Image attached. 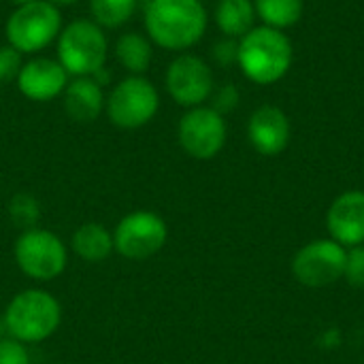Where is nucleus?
Masks as SVG:
<instances>
[{
    "instance_id": "39448f33",
    "label": "nucleus",
    "mask_w": 364,
    "mask_h": 364,
    "mask_svg": "<svg viewBox=\"0 0 364 364\" xmlns=\"http://www.w3.org/2000/svg\"><path fill=\"white\" fill-rule=\"evenodd\" d=\"M62 13L47 0H34L9 15L4 32L11 47H15L21 55L23 53H38L58 41L62 32Z\"/></svg>"
},
{
    "instance_id": "4468645a",
    "label": "nucleus",
    "mask_w": 364,
    "mask_h": 364,
    "mask_svg": "<svg viewBox=\"0 0 364 364\" xmlns=\"http://www.w3.org/2000/svg\"><path fill=\"white\" fill-rule=\"evenodd\" d=\"M247 136L254 149L262 156H277L290 141V122L277 107H260L252 113Z\"/></svg>"
},
{
    "instance_id": "0eeeda50",
    "label": "nucleus",
    "mask_w": 364,
    "mask_h": 364,
    "mask_svg": "<svg viewBox=\"0 0 364 364\" xmlns=\"http://www.w3.org/2000/svg\"><path fill=\"white\" fill-rule=\"evenodd\" d=\"M160 109V94L156 85L143 75L122 79L107 96L105 111L113 126L122 130H136L147 126Z\"/></svg>"
},
{
    "instance_id": "7ed1b4c3",
    "label": "nucleus",
    "mask_w": 364,
    "mask_h": 364,
    "mask_svg": "<svg viewBox=\"0 0 364 364\" xmlns=\"http://www.w3.org/2000/svg\"><path fill=\"white\" fill-rule=\"evenodd\" d=\"M62 322V307L58 299L41 288L17 292L4 309V328L11 339L26 346L43 343L55 335Z\"/></svg>"
},
{
    "instance_id": "20e7f679",
    "label": "nucleus",
    "mask_w": 364,
    "mask_h": 364,
    "mask_svg": "<svg viewBox=\"0 0 364 364\" xmlns=\"http://www.w3.org/2000/svg\"><path fill=\"white\" fill-rule=\"evenodd\" d=\"M109 43L92 19H75L58 36V62L73 77H94L105 68Z\"/></svg>"
},
{
    "instance_id": "6e6552de",
    "label": "nucleus",
    "mask_w": 364,
    "mask_h": 364,
    "mask_svg": "<svg viewBox=\"0 0 364 364\" xmlns=\"http://www.w3.org/2000/svg\"><path fill=\"white\" fill-rule=\"evenodd\" d=\"M168 239L166 222L147 209L130 211L113 228V247L126 260H147L156 256Z\"/></svg>"
},
{
    "instance_id": "9b49d317",
    "label": "nucleus",
    "mask_w": 364,
    "mask_h": 364,
    "mask_svg": "<svg viewBox=\"0 0 364 364\" xmlns=\"http://www.w3.org/2000/svg\"><path fill=\"white\" fill-rule=\"evenodd\" d=\"M346 262H348L346 247L333 239H324L305 245L294 256L292 273L301 284L309 288H322L335 284L346 275Z\"/></svg>"
},
{
    "instance_id": "f8f14e48",
    "label": "nucleus",
    "mask_w": 364,
    "mask_h": 364,
    "mask_svg": "<svg viewBox=\"0 0 364 364\" xmlns=\"http://www.w3.org/2000/svg\"><path fill=\"white\" fill-rule=\"evenodd\" d=\"M68 85V73L53 58H32L23 62L17 75L19 92L34 102H47L64 94Z\"/></svg>"
},
{
    "instance_id": "dca6fc26",
    "label": "nucleus",
    "mask_w": 364,
    "mask_h": 364,
    "mask_svg": "<svg viewBox=\"0 0 364 364\" xmlns=\"http://www.w3.org/2000/svg\"><path fill=\"white\" fill-rule=\"evenodd\" d=\"M70 247L83 262H90V264L105 262L115 252L113 232L107 230V226L98 222H85L73 232Z\"/></svg>"
},
{
    "instance_id": "4be33fe9",
    "label": "nucleus",
    "mask_w": 364,
    "mask_h": 364,
    "mask_svg": "<svg viewBox=\"0 0 364 364\" xmlns=\"http://www.w3.org/2000/svg\"><path fill=\"white\" fill-rule=\"evenodd\" d=\"M21 53L11 47L9 43L0 47V85H6L11 81H17V75L21 70Z\"/></svg>"
},
{
    "instance_id": "f257e3e1",
    "label": "nucleus",
    "mask_w": 364,
    "mask_h": 364,
    "mask_svg": "<svg viewBox=\"0 0 364 364\" xmlns=\"http://www.w3.org/2000/svg\"><path fill=\"white\" fill-rule=\"evenodd\" d=\"M207 11L200 0H149L145 32L149 41L168 51L194 47L207 30Z\"/></svg>"
},
{
    "instance_id": "f3484780",
    "label": "nucleus",
    "mask_w": 364,
    "mask_h": 364,
    "mask_svg": "<svg viewBox=\"0 0 364 364\" xmlns=\"http://www.w3.org/2000/svg\"><path fill=\"white\" fill-rule=\"evenodd\" d=\"M113 53L130 75H143L151 64L154 43L149 41V36L141 32H124L115 41Z\"/></svg>"
},
{
    "instance_id": "aec40b11",
    "label": "nucleus",
    "mask_w": 364,
    "mask_h": 364,
    "mask_svg": "<svg viewBox=\"0 0 364 364\" xmlns=\"http://www.w3.org/2000/svg\"><path fill=\"white\" fill-rule=\"evenodd\" d=\"M136 11V0H90L92 21L105 28H119Z\"/></svg>"
},
{
    "instance_id": "bb28decb",
    "label": "nucleus",
    "mask_w": 364,
    "mask_h": 364,
    "mask_svg": "<svg viewBox=\"0 0 364 364\" xmlns=\"http://www.w3.org/2000/svg\"><path fill=\"white\" fill-rule=\"evenodd\" d=\"M47 2H51L53 6L60 9V6H73V4H77L79 0H47Z\"/></svg>"
},
{
    "instance_id": "ddd939ff",
    "label": "nucleus",
    "mask_w": 364,
    "mask_h": 364,
    "mask_svg": "<svg viewBox=\"0 0 364 364\" xmlns=\"http://www.w3.org/2000/svg\"><path fill=\"white\" fill-rule=\"evenodd\" d=\"M333 241L343 247H356L364 243V192L352 190L341 194L326 218Z\"/></svg>"
},
{
    "instance_id": "393cba45",
    "label": "nucleus",
    "mask_w": 364,
    "mask_h": 364,
    "mask_svg": "<svg viewBox=\"0 0 364 364\" xmlns=\"http://www.w3.org/2000/svg\"><path fill=\"white\" fill-rule=\"evenodd\" d=\"M239 105V90L235 85H222L215 94H213V107L220 115L224 113H230L232 109H237Z\"/></svg>"
},
{
    "instance_id": "423d86ee",
    "label": "nucleus",
    "mask_w": 364,
    "mask_h": 364,
    "mask_svg": "<svg viewBox=\"0 0 364 364\" xmlns=\"http://www.w3.org/2000/svg\"><path fill=\"white\" fill-rule=\"evenodd\" d=\"M13 256L19 271L36 282H51L60 277L68 264L66 243L55 232L41 226L19 232L13 245Z\"/></svg>"
},
{
    "instance_id": "9d476101",
    "label": "nucleus",
    "mask_w": 364,
    "mask_h": 364,
    "mask_svg": "<svg viewBox=\"0 0 364 364\" xmlns=\"http://www.w3.org/2000/svg\"><path fill=\"white\" fill-rule=\"evenodd\" d=\"M164 83L171 98L186 109L200 107L213 94L211 66L192 53H181L168 64Z\"/></svg>"
},
{
    "instance_id": "a211bd4d",
    "label": "nucleus",
    "mask_w": 364,
    "mask_h": 364,
    "mask_svg": "<svg viewBox=\"0 0 364 364\" xmlns=\"http://www.w3.org/2000/svg\"><path fill=\"white\" fill-rule=\"evenodd\" d=\"M256 9L252 0H220L215 6V23L228 38H241L254 28Z\"/></svg>"
},
{
    "instance_id": "6ab92c4d",
    "label": "nucleus",
    "mask_w": 364,
    "mask_h": 364,
    "mask_svg": "<svg viewBox=\"0 0 364 364\" xmlns=\"http://www.w3.org/2000/svg\"><path fill=\"white\" fill-rule=\"evenodd\" d=\"M256 15L269 28H290L303 15V0H254Z\"/></svg>"
},
{
    "instance_id": "5701e85b",
    "label": "nucleus",
    "mask_w": 364,
    "mask_h": 364,
    "mask_svg": "<svg viewBox=\"0 0 364 364\" xmlns=\"http://www.w3.org/2000/svg\"><path fill=\"white\" fill-rule=\"evenodd\" d=\"M0 364H32L26 343L11 339V337L2 339L0 341Z\"/></svg>"
},
{
    "instance_id": "a878e982",
    "label": "nucleus",
    "mask_w": 364,
    "mask_h": 364,
    "mask_svg": "<svg viewBox=\"0 0 364 364\" xmlns=\"http://www.w3.org/2000/svg\"><path fill=\"white\" fill-rule=\"evenodd\" d=\"M237 53H239V43L235 38H224L220 43L213 45V60L220 66H230L232 62H237Z\"/></svg>"
},
{
    "instance_id": "412c9836",
    "label": "nucleus",
    "mask_w": 364,
    "mask_h": 364,
    "mask_svg": "<svg viewBox=\"0 0 364 364\" xmlns=\"http://www.w3.org/2000/svg\"><path fill=\"white\" fill-rule=\"evenodd\" d=\"M9 218H11L13 226L19 228L21 232L36 228L41 222V205L32 194L19 192V194L11 196V200H9Z\"/></svg>"
},
{
    "instance_id": "b1692460",
    "label": "nucleus",
    "mask_w": 364,
    "mask_h": 364,
    "mask_svg": "<svg viewBox=\"0 0 364 364\" xmlns=\"http://www.w3.org/2000/svg\"><path fill=\"white\" fill-rule=\"evenodd\" d=\"M348 282L356 288H364V245H356L348 252L346 275Z\"/></svg>"
},
{
    "instance_id": "1a4fd4ad",
    "label": "nucleus",
    "mask_w": 364,
    "mask_h": 364,
    "mask_svg": "<svg viewBox=\"0 0 364 364\" xmlns=\"http://www.w3.org/2000/svg\"><path fill=\"white\" fill-rule=\"evenodd\" d=\"M177 139L181 149L196 160L215 158L226 143V122L211 107L188 109L177 126Z\"/></svg>"
},
{
    "instance_id": "2eb2a0df",
    "label": "nucleus",
    "mask_w": 364,
    "mask_h": 364,
    "mask_svg": "<svg viewBox=\"0 0 364 364\" xmlns=\"http://www.w3.org/2000/svg\"><path fill=\"white\" fill-rule=\"evenodd\" d=\"M64 111L75 122H94L105 111V92L94 77H75L68 81L64 94Z\"/></svg>"
},
{
    "instance_id": "f03ea898",
    "label": "nucleus",
    "mask_w": 364,
    "mask_h": 364,
    "mask_svg": "<svg viewBox=\"0 0 364 364\" xmlns=\"http://www.w3.org/2000/svg\"><path fill=\"white\" fill-rule=\"evenodd\" d=\"M237 64L250 81L258 85H271L290 70L292 43L277 28H252L239 38Z\"/></svg>"
},
{
    "instance_id": "cd10ccee",
    "label": "nucleus",
    "mask_w": 364,
    "mask_h": 364,
    "mask_svg": "<svg viewBox=\"0 0 364 364\" xmlns=\"http://www.w3.org/2000/svg\"><path fill=\"white\" fill-rule=\"evenodd\" d=\"M15 6H21V4H28V2H34V0H11Z\"/></svg>"
}]
</instances>
